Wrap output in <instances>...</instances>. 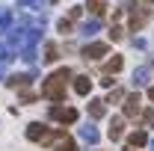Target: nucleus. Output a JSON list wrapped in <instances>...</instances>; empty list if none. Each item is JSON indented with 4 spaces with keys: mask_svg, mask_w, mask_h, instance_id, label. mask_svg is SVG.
I'll list each match as a JSON object with an SVG mask.
<instances>
[{
    "mask_svg": "<svg viewBox=\"0 0 154 151\" xmlns=\"http://www.w3.org/2000/svg\"><path fill=\"white\" fill-rule=\"evenodd\" d=\"M74 92H77V95H89V92H92V80H89L86 74L74 77Z\"/></svg>",
    "mask_w": 154,
    "mask_h": 151,
    "instance_id": "13",
    "label": "nucleus"
},
{
    "mask_svg": "<svg viewBox=\"0 0 154 151\" xmlns=\"http://www.w3.org/2000/svg\"><path fill=\"white\" fill-rule=\"evenodd\" d=\"M122 136H125V122H122V119H113V122H110V139L119 142Z\"/></svg>",
    "mask_w": 154,
    "mask_h": 151,
    "instance_id": "15",
    "label": "nucleus"
},
{
    "mask_svg": "<svg viewBox=\"0 0 154 151\" xmlns=\"http://www.w3.org/2000/svg\"><path fill=\"white\" fill-rule=\"evenodd\" d=\"M148 74H151V68H148V65H142V68H134V77H131L134 89H139V86H148Z\"/></svg>",
    "mask_w": 154,
    "mask_h": 151,
    "instance_id": "9",
    "label": "nucleus"
},
{
    "mask_svg": "<svg viewBox=\"0 0 154 151\" xmlns=\"http://www.w3.org/2000/svg\"><path fill=\"white\" fill-rule=\"evenodd\" d=\"M128 145H131V148H142V145H148V133H145V131L128 133Z\"/></svg>",
    "mask_w": 154,
    "mask_h": 151,
    "instance_id": "12",
    "label": "nucleus"
},
{
    "mask_svg": "<svg viewBox=\"0 0 154 151\" xmlns=\"http://www.w3.org/2000/svg\"><path fill=\"white\" fill-rule=\"evenodd\" d=\"M148 145H151V151H154V139H151V142H148Z\"/></svg>",
    "mask_w": 154,
    "mask_h": 151,
    "instance_id": "31",
    "label": "nucleus"
},
{
    "mask_svg": "<svg viewBox=\"0 0 154 151\" xmlns=\"http://www.w3.org/2000/svg\"><path fill=\"white\" fill-rule=\"evenodd\" d=\"M122 36H125V30H122L119 24H113V27H110V39H113V42H119Z\"/></svg>",
    "mask_w": 154,
    "mask_h": 151,
    "instance_id": "23",
    "label": "nucleus"
},
{
    "mask_svg": "<svg viewBox=\"0 0 154 151\" xmlns=\"http://www.w3.org/2000/svg\"><path fill=\"white\" fill-rule=\"evenodd\" d=\"M128 9H131V30L139 33V30L145 27V21H148V9H142V6H136V3H131Z\"/></svg>",
    "mask_w": 154,
    "mask_h": 151,
    "instance_id": "4",
    "label": "nucleus"
},
{
    "mask_svg": "<svg viewBox=\"0 0 154 151\" xmlns=\"http://www.w3.org/2000/svg\"><path fill=\"white\" fill-rule=\"evenodd\" d=\"M128 151H136V148H128Z\"/></svg>",
    "mask_w": 154,
    "mask_h": 151,
    "instance_id": "32",
    "label": "nucleus"
},
{
    "mask_svg": "<svg viewBox=\"0 0 154 151\" xmlns=\"http://www.w3.org/2000/svg\"><path fill=\"white\" fill-rule=\"evenodd\" d=\"M139 104H142L139 92H134V95H125V116H128V119H136V116H139Z\"/></svg>",
    "mask_w": 154,
    "mask_h": 151,
    "instance_id": "7",
    "label": "nucleus"
},
{
    "mask_svg": "<svg viewBox=\"0 0 154 151\" xmlns=\"http://www.w3.org/2000/svg\"><path fill=\"white\" fill-rule=\"evenodd\" d=\"M148 68H154V57H151V59H148Z\"/></svg>",
    "mask_w": 154,
    "mask_h": 151,
    "instance_id": "30",
    "label": "nucleus"
},
{
    "mask_svg": "<svg viewBox=\"0 0 154 151\" xmlns=\"http://www.w3.org/2000/svg\"><path fill=\"white\" fill-rule=\"evenodd\" d=\"M57 59H59V48L54 45V42H48V45H45V57H42V62L51 65V62H57Z\"/></svg>",
    "mask_w": 154,
    "mask_h": 151,
    "instance_id": "17",
    "label": "nucleus"
},
{
    "mask_svg": "<svg viewBox=\"0 0 154 151\" xmlns=\"http://www.w3.org/2000/svg\"><path fill=\"white\" fill-rule=\"evenodd\" d=\"M122 65H125V59H122V57H110L107 62H104V74H119Z\"/></svg>",
    "mask_w": 154,
    "mask_h": 151,
    "instance_id": "14",
    "label": "nucleus"
},
{
    "mask_svg": "<svg viewBox=\"0 0 154 151\" xmlns=\"http://www.w3.org/2000/svg\"><path fill=\"white\" fill-rule=\"evenodd\" d=\"M113 83H116V80H113V77H110V74H107V77H104V80H101V86H107V89H113Z\"/></svg>",
    "mask_w": 154,
    "mask_h": 151,
    "instance_id": "27",
    "label": "nucleus"
},
{
    "mask_svg": "<svg viewBox=\"0 0 154 151\" xmlns=\"http://www.w3.org/2000/svg\"><path fill=\"white\" fill-rule=\"evenodd\" d=\"M71 80V68H57L51 77H45V83H42V95L48 98V101H62L65 98V83Z\"/></svg>",
    "mask_w": 154,
    "mask_h": 151,
    "instance_id": "1",
    "label": "nucleus"
},
{
    "mask_svg": "<svg viewBox=\"0 0 154 151\" xmlns=\"http://www.w3.org/2000/svg\"><path fill=\"white\" fill-rule=\"evenodd\" d=\"M113 101H125V92H122V89H110V98H107V104H113Z\"/></svg>",
    "mask_w": 154,
    "mask_h": 151,
    "instance_id": "22",
    "label": "nucleus"
},
{
    "mask_svg": "<svg viewBox=\"0 0 154 151\" xmlns=\"http://www.w3.org/2000/svg\"><path fill=\"white\" fill-rule=\"evenodd\" d=\"M68 18L74 21V18H80V6H74V9H68Z\"/></svg>",
    "mask_w": 154,
    "mask_h": 151,
    "instance_id": "28",
    "label": "nucleus"
},
{
    "mask_svg": "<svg viewBox=\"0 0 154 151\" xmlns=\"http://www.w3.org/2000/svg\"><path fill=\"white\" fill-rule=\"evenodd\" d=\"M33 101H36V95L27 92V89H21V104H33Z\"/></svg>",
    "mask_w": 154,
    "mask_h": 151,
    "instance_id": "26",
    "label": "nucleus"
},
{
    "mask_svg": "<svg viewBox=\"0 0 154 151\" xmlns=\"http://www.w3.org/2000/svg\"><path fill=\"white\" fill-rule=\"evenodd\" d=\"M15 59V51L6 45V42H0V65H6V62H12Z\"/></svg>",
    "mask_w": 154,
    "mask_h": 151,
    "instance_id": "19",
    "label": "nucleus"
},
{
    "mask_svg": "<svg viewBox=\"0 0 154 151\" xmlns=\"http://www.w3.org/2000/svg\"><path fill=\"white\" fill-rule=\"evenodd\" d=\"M57 30H59V33H71V18H62L57 24Z\"/></svg>",
    "mask_w": 154,
    "mask_h": 151,
    "instance_id": "25",
    "label": "nucleus"
},
{
    "mask_svg": "<svg viewBox=\"0 0 154 151\" xmlns=\"http://www.w3.org/2000/svg\"><path fill=\"white\" fill-rule=\"evenodd\" d=\"M48 145H54V151H77L74 139H71L68 133H62V131L51 133V136H48Z\"/></svg>",
    "mask_w": 154,
    "mask_h": 151,
    "instance_id": "3",
    "label": "nucleus"
},
{
    "mask_svg": "<svg viewBox=\"0 0 154 151\" xmlns=\"http://www.w3.org/2000/svg\"><path fill=\"white\" fill-rule=\"evenodd\" d=\"M142 125L145 128H154V110H145L142 113Z\"/></svg>",
    "mask_w": 154,
    "mask_h": 151,
    "instance_id": "24",
    "label": "nucleus"
},
{
    "mask_svg": "<svg viewBox=\"0 0 154 151\" xmlns=\"http://www.w3.org/2000/svg\"><path fill=\"white\" fill-rule=\"evenodd\" d=\"M80 54H83V59H101V57H107V45H104V42H92V45H86Z\"/></svg>",
    "mask_w": 154,
    "mask_h": 151,
    "instance_id": "6",
    "label": "nucleus"
},
{
    "mask_svg": "<svg viewBox=\"0 0 154 151\" xmlns=\"http://www.w3.org/2000/svg\"><path fill=\"white\" fill-rule=\"evenodd\" d=\"M86 6H89L92 15H104V12H107V3H104V0H86Z\"/></svg>",
    "mask_w": 154,
    "mask_h": 151,
    "instance_id": "20",
    "label": "nucleus"
},
{
    "mask_svg": "<svg viewBox=\"0 0 154 151\" xmlns=\"http://www.w3.org/2000/svg\"><path fill=\"white\" fill-rule=\"evenodd\" d=\"M80 139H83V142H89V145H98L101 133H98L95 125H83V128H80Z\"/></svg>",
    "mask_w": 154,
    "mask_h": 151,
    "instance_id": "10",
    "label": "nucleus"
},
{
    "mask_svg": "<svg viewBox=\"0 0 154 151\" xmlns=\"http://www.w3.org/2000/svg\"><path fill=\"white\" fill-rule=\"evenodd\" d=\"M148 98H151V101H154V86H151V89H148Z\"/></svg>",
    "mask_w": 154,
    "mask_h": 151,
    "instance_id": "29",
    "label": "nucleus"
},
{
    "mask_svg": "<svg viewBox=\"0 0 154 151\" xmlns=\"http://www.w3.org/2000/svg\"><path fill=\"white\" fill-rule=\"evenodd\" d=\"M12 24H15V15H12L9 9H0V33H9Z\"/></svg>",
    "mask_w": 154,
    "mask_h": 151,
    "instance_id": "16",
    "label": "nucleus"
},
{
    "mask_svg": "<svg viewBox=\"0 0 154 151\" xmlns=\"http://www.w3.org/2000/svg\"><path fill=\"white\" fill-rule=\"evenodd\" d=\"M89 116H92V119H104V116H107V101L92 98V101H89Z\"/></svg>",
    "mask_w": 154,
    "mask_h": 151,
    "instance_id": "11",
    "label": "nucleus"
},
{
    "mask_svg": "<svg viewBox=\"0 0 154 151\" xmlns=\"http://www.w3.org/2000/svg\"><path fill=\"white\" fill-rule=\"evenodd\" d=\"M33 77H36V71H30V74H9L3 83H6V86H12V89H15V86L24 89V86H30V83H33Z\"/></svg>",
    "mask_w": 154,
    "mask_h": 151,
    "instance_id": "8",
    "label": "nucleus"
},
{
    "mask_svg": "<svg viewBox=\"0 0 154 151\" xmlns=\"http://www.w3.org/2000/svg\"><path fill=\"white\" fill-rule=\"evenodd\" d=\"M48 136H51V128H45L42 122L27 125V139H30V142H48Z\"/></svg>",
    "mask_w": 154,
    "mask_h": 151,
    "instance_id": "5",
    "label": "nucleus"
},
{
    "mask_svg": "<svg viewBox=\"0 0 154 151\" xmlns=\"http://www.w3.org/2000/svg\"><path fill=\"white\" fill-rule=\"evenodd\" d=\"M48 116H51L54 122H59V125H74L77 122V110L74 107H57V104H54V107L48 110Z\"/></svg>",
    "mask_w": 154,
    "mask_h": 151,
    "instance_id": "2",
    "label": "nucleus"
},
{
    "mask_svg": "<svg viewBox=\"0 0 154 151\" xmlns=\"http://www.w3.org/2000/svg\"><path fill=\"white\" fill-rule=\"evenodd\" d=\"M98 30H101V21H98V18L86 21V24L80 27V33H83V36H86V39H92V36H95V33H98Z\"/></svg>",
    "mask_w": 154,
    "mask_h": 151,
    "instance_id": "18",
    "label": "nucleus"
},
{
    "mask_svg": "<svg viewBox=\"0 0 154 151\" xmlns=\"http://www.w3.org/2000/svg\"><path fill=\"white\" fill-rule=\"evenodd\" d=\"M48 0H18V9H45Z\"/></svg>",
    "mask_w": 154,
    "mask_h": 151,
    "instance_id": "21",
    "label": "nucleus"
}]
</instances>
